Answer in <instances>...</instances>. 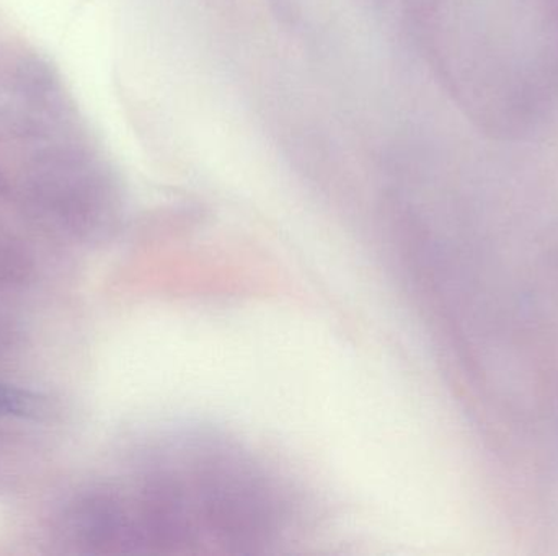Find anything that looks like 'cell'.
<instances>
[{
    "label": "cell",
    "mask_w": 558,
    "mask_h": 556,
    "mask_svg": "<svg viewBox=\"0 0 558 556\" xmlns=\"http://www.w3.org/2000/svg\"><path fill=\"white\" fill-rule=\"evenodd\" d=\"M2 186H3L2 176H0V188H2Z\"/></svg>",
    "instance_id": "cell-2"
},
{
    "label": "cell",
    "mask_w": 558,
    "mask_h": 556,
    "mask_svg": "<svg viewBox=\"0 0 558 556\" xmlns=\"http://www.w3.org/2000/svg\"><path fill=\"white\" fill-rule=\"evenodd\" d=\"M15 87L26 101L39 108H51L61 98V85L54 69L43 59H25L16 67Z\"/></svg>",
    "instance_id": "cell-1"
}]
</instances>
